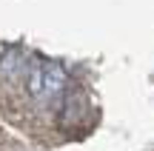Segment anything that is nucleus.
I'll return each mask as SVG.
<instances>
[{
  "label": "nucleus",
  "mask_w": 154,
  "mask_h": 151,
  "mask_svg": "<svg viewBox=\"0 0 154 151\" xmlns=\"http://www.w3.org/2000/svg\"><path fill=\"white\" fill-rule=\"evenodd\" d=\"M66 86V71H63V66L60 63H54V60H49L46 63V94H57V91Z\"/></svg>",
  "instance_id": "f03ea898"
},
{
  "label": "nucleus",
  "mask_w": 154,
  "mask_h": 151,
  "mask_svg": "<svg viewBox=\"0 0 154 151\" xmlns=\"http://www.w3.org/2000/svg\"><path fill=\"white\" fill-rule=\"evenodd\" d=\"M46 63L43 57H32L26 68V89L32 97H46Z\"/></svg>",
  "instance_id": "f257e3e1"
}]
</instances>
